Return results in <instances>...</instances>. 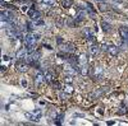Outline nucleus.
Segmentation results:
<instances>
[{"mask_svg":"<svg viewBox=\"0 0 128 126\" xmlns=\"http://www.w3.org/2000/svg\"><path fill=\"white\" fill-rule=\"evenodd\" d=\"M34 24L35 26H42V24H44V20H42L41 18H37V19L34 20Z\"/></svg>","mask_w":128,"mask_h":126,"instance_id":"19","label":"nucleus"},{"mask_svg":"<svg viewBox=\"0 0 128 126\" xmlns=\"http://www.w3.org/2000/svg\"><path fill=\"white\" fill-rule=\"evenodd\" d=\"M42 4L49 5V6H52V5L55 4V0H42Z\"/></svg>","mask_w":128,"mask_h":126,"instance_id":"17","label":"nucleus"},{"mask_svg":"<svg viewBox=\"0 0 128 126\" xmlns=\"http://www.w3.org/2000/svg\"><path fill=\"white\" fill-rule=\"evenodd\" d=\"M62 50H63V51H66V52H73L74 46H73V43L68 42V43H66V45H63V46H62Z\"/></svg>","mask_w":128,"mask_h":126,"instance_id":"7","label":"nucleus"},{"mask_svg":"<svg viewBox=\"0 0 128 126\" xmlns=\"http://www.w3.org/2000/svg\"><path fill=\"white\" fill-rule=\"evenodd\" d=\"M101 28H102L104 32H110L112 31V26L108 22H101Z\"/></svg>","mask_w":128,"mask_h":126,"instance_id":"13","label":"nucleus"},{"mask_svg":"<svg viewBox=\"0 0 128 126\" xmlns=\"http://www.w3.org/2000/svg\"><path fill=\"white\" fill-rule=\"evenodd\" d=\"M108 52L112 56H116V55H118V52H119V50H118V47H115V46H109Z\"/></svg>","mask_w":128,"mask_h":126,"instance_id":"12","label":"nucleus"},{"mask_svg":"<svg viewBox=\"0 0 128 126\" xmlns=\"http://www.w3.org/2000/svg\"><path fill=\"white\" fill-rule=\"evenodd\" d=\"M28 17L32 20H35V19L40 18V12H37V10H35V9H30L28 10Z\"/></svg>","mask_w":128,"mask_h":126,"instance_id":"6","label":"nucleus"},{"mask_svg":"<svg viewBox=\"0 0 128 126\" xmlns=\"http://www.w3.org/2000/svg\"><path fill=\"white\" fill-rule=\"evenodd\" d=\"M64 92L68 93V94H70V93L73 92V87L70 85L69 83H68V84H66V87H64Z\"/></svg>","mask_w":128,"mask_h":126,"instance_id":"16","label":"nucleus"},{"mask_svg":"<svg viewBox=\"0 0 128 126\" xmlns=\"http://www.w3.org/2000/svg\"><path fill=\"white\" fill-rule=\"evenodd\" d=\"M102 74H104V68H101V66H96L95 69H94V73H92V77L98 80V79H100L101 77H102Z\"/></svg>","mask_w":128,"mask_h":126,"instance_id":"3","label":"nucleus"},{"mask_svg":"<svg viewBox=\"0 0 128 126\" xmlns=\"http://www.w3.org/2000/svg\"><path fill=\"white\" fill-rule=\"evenodd\" d=\"M84 18H86V13H84V12H80L77 14V20H83Z\"/></svg>","mask_w":128,"mask_h":126,"instance_id":"18","label":"nucleus"},{"mask_svg":"<svg viewBox=\"0 0 128 126\" xmlns=\"http://www.w3.org/2000/svg\"><path fill=\"white\" fill-rule=\"evenodd\" d=\"M45 80V74H42V73H37V75H36V85H40V84Z\"/></svg>","mask_w":128,"mask_h":126,"instance_id":"9","label":"nucleus"},{"mask_svg":"<svg viewBox=\"0 0 128 126\" xmlns=\"http://www.w3.org/2000/svg\"><path fill=\"white\" fill-rule=\"evenodd\" d=\"M119 33H120L123 41H126L127 43H128V28L127 27H123V26L119 27Z\"/></svg>","mask_w":128,"mask_h":126,"instance_id":"5","label":"nucleus"},{"mask_svg":"<svg viewBox=\"0 0 128 126\" xmlns=\"http://www.w3.org/2000/svg\"><path fill=\"white\" fill-rule=\"evenodd\" d=\"M96 1H99V3H104L105 0H96Z\"/></svg>","mask_w":128,"mask_h":126,"instance_id":"24","label":"nucleus"},{"mask_svg":"<svg viewBox=\"0 0 128 126\" xmlns=\"http://www.w3.org/2000/svg\"><path fill=\"white\" fill-rule=\"evenodd\" d=\"M44 74H45V80H46L48 83H51L52 80H54V75H52V73H51V71L46 70Z\"/></svg>","mask_w":128,"mask_h":126,"instance_id":"11","label":"nucleus"},{"mask_svg":"<svg viewBox=\"0 0 128 126\" xmlns=\"http://www.w3.org/2000/svg\"><path fill=\"white\" fill-rule=\"evenodd\" d=\"M72 4H73L72 0H63V1H62L63 8H69V6H72Z\"/></svg>","mask_w":128,"mask_h":126,"instance_id":"15","label":"nucleus"},{"mask_svg":"<svg viewBox=\"0 0 128 126\" xmlns=\"http://www.w3.org/2000/svg\"><path fill=\"white\" fill-rule=\"evenodd\" d=\"M37 41H38V35H37V33L30 32V33L24 37V43H26L27 47H28V46H35Z\"/></svg>","mask_w":128,"mask_h":126,"instance_id":"1","label":"nucleus"},{"mask_svg":"<svg viewBox=\"0 0 128 126\" xmlns=\"http://www.w3.org/2000/svg\"><path fill=\"white\" fill-rule=\"evenodd\" d=\"M99 8H100V12H108L110 6H109L108 4H105V1H104V3H100Z\"/></svg>","mask_w":128,"mask_h":126,"instance_id":"14","label":"nucleus"},{"mask_svg":"<svg viewBox=\"0 0 128 126\" xmlns=\"http://www.w3.org/2000/svg\"><path fill=\"white\" fill-rule=\"evenodd\" d=\"M16 59L18 60H23V59H27V50L26 48H20L17 51L16 54Z\"/></svg>","mask_w":128,"mask_h":126,"instance_id":"4","label":"nucleus"},{"mask_svg":"<svg viewBox=\"0 0 128 126\" xmlns=\"http://www.w3.org/2000/svg\"><path fill=\"white\" fill-rule=\"evenodd\" d=\"M17 69H18L20 73H26V71L28 70V65H27V64H23V62H18Z\"/></svg>","mask_w":128,"mask_h":126,"instance_id":"10","label":"nucleus"},{"mask_svg":"<svg viewBox=\"0 0 128 126\" xmlns=\"http://www.w3.org/2000/svg\"><path fill=\"white\" fill-rule=\"evenodd\" d=\"M4 60H5V61H8V60H9V57H8L6 55H4Z\"/></svg>","mask_w":128,"mask_h":126,"instance_id":"23","label":"nucleus"},{"mask_svg":"<svg viewBox=\"0 0 128 126\" xmlns=\"http://www.w3.org/2000/svg\"><path fill=\"white\" fill-rule=\"evenodd\" d=\"M56 42H58V45L63 43V38H62V37H58V38H56Z\"/></svg>","mask_w":128,"mask_h":126,"instance_id":"22","label":"nucleus"},{"mask_svg":"<svg viewBox=\"0 0 128 126\" xmlns=\"http://www.w3.org/2000/svg\"><path fill=\"white\" fill-rule=\"evenodd\" d=\"M0 19L3 20V22H13L14 20V14L10 12V10H3L2 13H0Z\"/></svg>","mask_w":128,"mask_h":126,"instance_id":"2","label":"nucleus"},{"mask_svg":"<svg viewBox=\"0 0 128 126\" xmlns=\"http://www.w3.org/2000/svg\"><path fill=\"white\" fill-rule=\"evenodd\" d=\"M83 33H84V36H86L87 38L92 36V32H91V31H90V28H86V29H84V32H83Z\"/></svg>","mask_w":128,"mask_h":126,"instance_id":"20","label":"nucleus"},{"mask_svg":"<svg viewBox=\"0 0 128 126\" xmlns=\"http://www.w3.org/2000/svg\"><path fill=\"white\" fill-rule=\"evenodd\" d=\"M108 48H109V46H108V45H106V43H102L100 50H102V51H108Z\"/></svg>","mask_w":128,"mask_h":126,"instance_id":"21","label":"nucleus"},{"mask_svg":"<svg viewBox=\"0 0 128 126\" xmlns=\"http://www.w3.org/2000/svg\"><path fill=\"white\" fill-rule=\"evenodd\" d=\"M88 51H90V54L92 55V56H95V55H98L99 54V47L96 46L95 43H92V45H90V48H88Z\"/></svg>","mask_w":128,"mask_h":126,"instance_id":"8","label":"nucleus"}]
</instances>
